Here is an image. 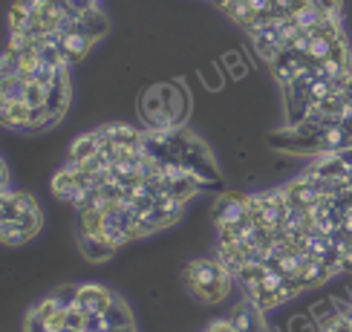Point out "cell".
Listing matches in <instances>:
<instances>
[{"instance_id":"cell-12","label":"cell","mask_w":352,"mask_h":332,"mask_svg":"<svg viewBox=\"0 0 352 332\" xmlns=\"http://www.w3.org/2000/svg\"><path fill=\"white\" fill-rule=\"evenodd\" d=\"M98 133L116 144H142V139H144V133H139V130L130 124H110V127H101Z\"/></svg>"},{"instance_id":"cell-10","label":"cell","mask_w":352,"mask_h":332,"mask_svg":"<svg viewBox=\"0 0 352 332\" xmlns=\"http://www.w3.org/2000/svg\"><path fill=\"white\" fill-rule=\"evenodd\" d=\"M52 194L61 197V199H67V202H76V199H78L81 185H78L76 173H72L69 168H61V170L55 173V179H52Z\"/></svg>"},{"instance_id":"cell-18","label":"cell","mask_w":352,"mask_h":332,"mask_svg":"<svg viewBox=\"0 0 352 332\" xmlns=\"http://www.w3.org/2000/svg\"><path fill=\"white\" fill-rule=\"evenodd\" d=\"M29 18H32V0H18V3L12 6V12H9L12 32H21V29L29 23Z\"/></svg>"},{"instance_id":"cell-1","label":"cell","mask_w":352,"mask_h":332,"mask_svg":"<svg viewBox=\"0 0 352 332\" xmlns=\"http://www.w3.org/2000/svg\"><path fill=\"white\" fill-rule=\"evenodd\" d=\"M185 278L202 303H217L228 295L234 274L223 263H217V260H194L188 266Z\"/></svg>"},{"instance_id":"cell-25","label":"cell","mask_w":352,"mask_h":332,"mask_svg":"<svg viewBox=\"0 0 352 332\" xmlns=\"http://www.w3.org/2000/svg\"><path fill=\"white\" fill-rule=\"evenodd\" d=\"M312 327H318L312 318H306V315H300V318H292V332H315Z\"/></svg>"},{"instance_id":"cell-27","label":"cell","mask_w":352,"mask_h":332,"mask_svg":"<svg viewBox=\"0 0 352 332\" xmlns=\"http://www.w3.org/2000/svg\"><path fill=\"white\" fill-rule=\"evenodd\" d=\"M205 332H237V329H234V324H231V318H223V321H214L208 329H205Z\"/></svg>"},{"instance_id":"cell-13","label":"cell","mask_w":352,"mask_h":332,"mask_svg":"<svg viewBox=\"0 0 352 332\" xmlns=\"http://www.w3.org/2000/svg\"><path fill=\"white\" fill-rule=\"evenodd\" d=\"M113 245H107L101 237H93V234H81V254L87 260H93V263H98V260H107L113 257Z\"/></svg>"},{"instance_id":"cell-31","label":"cell","mask_w":352,"mask_h":332,"mask_svg":"<svg viewBox=\"0 0 352 332\" xmlns=\"http://www.w3.org/2000/svg\"><path fill=\"white\" fill-rule=\"evenodd\" d=\"M344 93L349 96V101H352V72L346 76V81H344Z\"/></svg>"},{"instance_id":"cell-21","label":"cell","mask_w":352,"mask_h":332,"mask_svg":"<svg viewBox=\"0 0 352 332\" xmlns=\"http://www.w3.org/2000/svg\"><path fill=\"white\" fill-rule=\"evenodd\" d=\"M26 93V81L21 76L14 78H3V104H14V101H23Z\"/></svg>"},{"instance_id":"cell-6","label":"cell","mask_w":352,"mask_h":332,"mask_svg":"<svg viewBox=\"0 0 352 332\" xmlns=\"http://www.w3.org/2000/svg\"><path fill=\"white\" fill-rule=\"evenodd\" d=\"M110 303H113V295L107 292L104 286H98V283H84V286L78 289V303H76V307L84 309V312H107Z\"/></svg>"},{"instance_id":"cell-23","label":"cell","mask_w":352,"mask_h":332,"mask_svg":"<svg viewBox=\"0 0 352 332\" xmlns=\"http://www.w3.org/2000/svg\"><path fill=\"white\" fill-rule=\"evenodd\" d=\"M78 289H81V286H72V283H67V286L58 289V292H55L52 298H55V303H58V307H61V309H72V307H76V303H78Z\"/></svg>"},{"instance_id":"cell-14","label":"cell","mask_w":352,"mask_h":332,"mask_svg":"<svg viewBox=\"0 0 352 332\" xmlns=\"http://www.w3.org/2000/svg\"><path fill=\"white\" fill-rule=\"evenodd\" d=\"M0 107H3V124L6 127L29 130V113H32V107H29L26 101H14V104H0Z\"/></svg>"},{"instance_id":"cell-19","label":"cell","mask_w":352,"mask_h":332,"mask_svg":"<svg viewBox=\"0 0 352 332\" xmlns=\"http://www.w3.org/2000/svg\"><path fill=\"white\" fill-rule=\"evenodd\" d=\"M81 23H84V29H87V32H90V38H96V41H98L101 35L107 32V18H104V14H101L98 9L87 12L84 18H81Z\"/></svg>"},{"instance_id":"cell-24","label":"cell","mask_w":352,"mask_h":332,"mask_svg":"<svg viewBox=\"0 0 352 332\" xmlns=\"http://www.w3.org/2000/svg\"><path fill=\"white\" fill-rule=\"evenodd\" d=\"M84 332H110L104 312H87V318H84Z\"/></svg>"},{"instance_id":"cell-15","label":"cell","mask_w":352,"mask_h":332,"mask_svg":"<svg viewBox=\"0 0 352 332\" xmlns=\"http://www.w3.org/2000/svg\"><path fill=\"white\" fill-rule=\"evenodd\" d=\"M104 318H107V327H110V329L133 327V318H130L127 303H124V300H119V298H113V303H110V309L104 312Z\"/></svg>"},{"instance_id":"cell-3","label":"cell","mask_w":352,"mask_h":332,"mask_svg":"<svg viewBox=\"0 0 352 332\" xmlns=\"http://www.w3.org/2000/svg\"><path fill=\"white\" fill-rule=\"evenodd\" d=\"M139 110H142V119L148 122L151 130H170L173 127L168 113H165V101H162V96H159V87H153V90H148L142 96Z\"/></svg>"},{"instance_id":"cell-29","label":"cell","mask_w":352,"mask_h":332,"mask_svg":"<svg viewBox=\"0 0 352 332\" xmlns=\"http://www.w3.org/2000/svg\"><path fill=\"white\" fill-rule=\"evenodd\" d=\"M245 72H248V67H245V64H237V67H231V76H234V78H243Z\"/></svg>"},{"instance_id":"cell-33","label":"cell","mask_w":352,"mask_h":332,"mask_svg":"<svg viewBox=\"0 0 352 332\" xmlns=\"http://www.w3.org/2000/svg\"><path fill=\"white\" fill-rule=\"evenodd\" d=\"M349 179H352V168H349Z\"/></svg>"},{"instance_id":"cell-22","label":"cell","mask_w":352,"mask_h":332,"mask_svg":"<svg viewBox=\"0 0 352 332\" xmlns=\"http://www.w3.org/2000/svg\"><path fill=\"white\" fill-rule=\"evenodd\" d=\"M0 234H3V243H6V245H18V243H23V240L32 237V234H29L26 228H21L18 223H3V225H0Z\"/></svg>"},{"instance_id":"cell-16","label":"cell","mask_w":352,"mask_h":332,"mask_svg":"<svg viewBox=\"0 0 352 332\" xmlns=\"http://www.w3.org/2000/svg\"><path fill=\"white\" fill-rule=\"evenodd\" d=\"M312 321L318 324V329L320 327H327V324H332V321H338V307H335V298H324V300H318L315 307H312Z\"/></svg>"},{"instance_id":"cell-17","label":"cell","mask_w":352,"mask_h":332,"mask_svg":"<svg viewBox=\"0 0 352 332\" xmlns=\"http://www.w3.org/2000/svg\"><path fill=\"white\" fill-rule=\"evenodd\" d=\"M234 278H237L248 292H254V289L260 286V280L266 278V263H245L237 274H234Z\"/></svg>"},{"instance_id":"cell-2","label":"cell","mask_w":352,"mask_h":332,"mask_svg":"<svg viewBox=\"0 0 352 332\" xmlns=\"http://www.w3.org/2000/svg\"><path fill=\"white\" fill-rule=\"evenodd\" d=\"M179 165L188 168L190 173H197V177H199L205 185H219V170H217V165H214L208 148H205V144H202L197 136H190L188 148H185V153H182V159H179Z\"/></svg>"},{"instance_id":"cell-7","label":"cell","mask_w":352,"mask_h":332,"mask_svg":"<svg viewBox=\"0 0 352 332\" xmlns=\"http://www.w3.org/2000/svg\"><path fill=\"white\" fill-rule=\"evenodd\" d=\"M306 173H309V177H318V179H346L349 165L338 153H320V159Z\"/></svg>"},{"instance_id":"cell-8","label":"cell","mask_w":352,"mask_h":332,"mask_svg":"<svg viewBox=\"0 0 352 332\" xmlns=\"http://www.w3.org/2000/svg\"><path fill=\"white\" fill-rule=\"evenodd\" d=\"M38 208L35 197H29L26 191H3V197H0V211H3V223H12L18 220L21 214Z\"/></svg>"},{"instance_id":"cell-26","label":"cell","mask_w":352,"mask_h":332,"mask_svg":"<svg viewBox=\"0 0 352 332\" xmlns=\"http://www.w3.org/2000/svg\"><path fill=\"white\" fill-rule=\"evenodd\" d=\"M26 332H50V329H47V321H43L41 315L29 312V318H26Z\"/></svg>"},{"instance_id":"cell-30","label":"cell","mask_w":352,"mask_h":332,"mask_svg":"<svg viewBox=\"0 0 352 332\" xmlns=\"http://www.w3.org/2000/svg\"><path fill=\"white\" fill-rule=\"evenodd\" d=\"M226 64H228V67H237V64H240V55H237V52H228V55H226Z\"/></svg>"},{"instance_id":"cell-5","label":"cell","mask_w":352,"mask_h":332,"mask_svg":"<svg viewBox=\"0 0 352 332\" xmlns=\"http://www.w3.org/2000/svg\"><path fill=\"white\" fill-rule=\"evenodd\" d=\"M159 96H162V101H165V113H168L170 124L179 127L185 113H188V98L182 93V87L179 84H162L159 87Z\"/></svg>"},{"instance_id":"cell-20","label":"cell","mask_w":352,"mask_h":332,"mask_svg":"<svg viewBox=\"0 0 352 332\" xmlns=\"http://www.w3.org/2000/svg\"><path fill=\"white\" fill-rule=\"evenodd\" d=\"M47 96H50V87H43L38 81H26L23 101H26L29 107H47Z\"/></svg>"},{"instance_id":"cell-11","label":"cell","mask_w":352,"mask_h":332,"mask_svg":"<svg viewBox=\"0 0 352 332\" xmlns=\"http://www.w3.org/2000/svg\"><path fill=\"white\" fill-rule=\"evenodd\" d=\"M231 324H234V329L237 332H257L263 324H260V309L254 307V303H240L237 309H234V315H231Z\"/></svg>"},{"instance_id":"cell-4","label":"cell","mask_w":352,"mask_h":332,"mask_svg":"<svg viewBox=\"0 0 352 332\" xmlns=\"http://www.w3.org/2000/svg\"><path fill=\"white\" fill-rule=\"evenodd\" d=\"M214 220H217V225H219V228L248 220L245 197H237V194H223V197L217 199V206H214Z\"/></svg>"},{"instance_id":"cell-9","label":"cell","mask_w":352,"mask_h":332,"mask_svg":"<svg viewBox=\"0 0 352 332\" xmlns=\"http://www.w3.org/2000/svg\"><path fill=\"white\" fill-rule=\"evenodd\" d=\"M98 151H101V136H98V130H96V133L78 136L76 142H72V148H69V159H67V162L84 165L87 159H93V156H96Z\"/></svg>"},{"instance_id":"cell-32","label":"cell","mask_w":352,"mask_h":332,"mask_svg":"<svg viewBox=\"0 0 352 332\" xmlns=\"http://www.w3.org/2000/svg\"><path fill=\"white\" fill-rule=\"evenodd\" d=\"M257 332H272V329H266V327H260V329H257Z\"/></svg>"},{"instance_id":"cell-28","label":"cell","mask_w":352,"mask_h":332,"mask_svg":"<svg viewBox=\"0 0 352 332\" xmlns=\"http://www.w3.org/2000/svg\"><path fill=\"white\" fill-rule=\"evenodd\" d=\"M320 332H352V327L338 318V321H332V324H327V327H320Z\"/></svg>"}]
</instances>
